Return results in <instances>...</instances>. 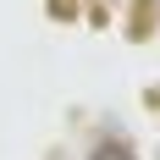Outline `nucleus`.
Masks as SVG:
<instances>
[{"label":"nucleus","mask_w":160,"mask_h":160,"mask_svg":"<svg viewBox=\"0 0 160 160\" xmlns=\"http://www.w3.org/2000/svg\"><path fill=\"white\" fill-rule=\"evenodd\" d=\"M88 160H138V155H132L127 144H116V138H105V144H94V155H88Z\"/></svg>","instance_id":"1"}]
</instances>
